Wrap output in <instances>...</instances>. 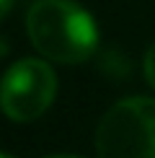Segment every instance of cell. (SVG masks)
<instances>
[{"mask_svg": "<svg viewBox=\"0 0 155 158\" xmlns=\"http://www.w3.org/2000/svg\"><path fill=\"white\" fill-rule=\"evenodd\" d=\"M26 31L39 55L54 62H83L98 47V29L73 0H36L26 13Z\"/></svg>", "mask_w": 155, "mask_h": 158, "instance_id": "cell-1", "label": "cell"}, {"mask_svg": "<svg viewBox=\"0 0 155 158\" xmlns=\"http://www.w3.org/2000/svg\"><path fill=\"white\" fill-rule=\"evenodd\" d=\"M101 158H155V98L116 101L96 127Z\"/></svg>", "mask_w": 155, "mask_h": 158, "instance_id": "cell-2", "label": "cell"}, {"mask_svg": "<svg viewBox=\"0 0 155 158\" xmlns=\"http://www.w3.org/2000/svg\"><path fill=\"white\" fill-rule=\"evenodd\" d=\"M57 94V75L44 60L26 57L10 65L0 81V109L13 122H31L44 114Z\"/></svg>", "mask_w": 155, "mask_h": 158, "instance_id": "cell-3", "label": "cell"}, {"mask_svg": "<svg viewBox=\"0 0 155 158\" xmlns=\"http://www.w3.org/2000/svg\"><path fill=\"white\" fill-rule=\"evenodd\" d=\"M145 78H147V83L155 88V44L147 49V55H145Z\"/></svg>", "mask_w": 155, "mask_h": 158, "instance_id": "cell-4", "label": "cell"}, {"mask_svg": "<svg viewBox=\"0 0 155 158\" xmlns=\"http://www.w3.org/2000/svg\"><path fill=\"white\" fill-rule=\"evenodd\" d=\"M10 5H13V0H0V21H3V18L8 16V10H10Z\"/></svg>", "mask_w": 155, "mask_h": 158, "instance_id": "cell-5", "label": "cell"}, {"mask_svg": "<svg viewBox=\"0 0 155 158\" xmlns=\"http://www.w3.org/2000/svg\"><path fill=\"white\" fill-rule=\"evenodd\" d=\"M5 55H8V42L0 39V57H5Z\"/></svg>", "mask_w": 155, "mask_h": 158, "instance_id": "cell-6", "label": "cell"}, {"mask_svg": "<svg viewBox=\"0 0 155 158\" xmlns=\"http://www.w3.org/2000/svg\"><path fill=\"white\" fill-rule=\"evenodd\" d=\"M47 158H83V156H67V153H60V156H47Z\"/></svg>", "mask_w": 155, "mask_h": 158, "instance_id": "cell-7", "label": "cell"}, {"mask_svg": "<svg viewBox=\"0 0 155 158\" xmlns=\"http://www.w3.org/2000/svg\"><path fill=\"white\" fill-rule=\"evenodd\" d=\"M0 158H16V156H8V153H0Z\"/></svg>", "mask_w": 155, "mask_h": 158, "instance_id": "cell-8", "label": "cell"}]
</instances>
